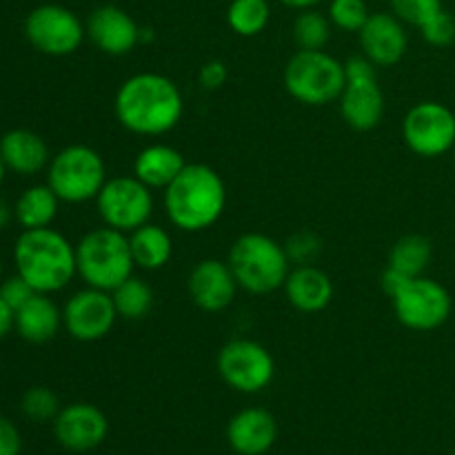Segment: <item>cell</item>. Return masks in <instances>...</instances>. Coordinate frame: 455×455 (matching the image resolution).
Instances as JSON below:
<instances>
[{"label": "cell", "mask_w": 455, "mask_h": 455, "mask_svg": "<svg viewBox=\"0 0 455 455\" xmlns=\"http://www.w3.org/2000/svg\"><path fill=\"white\" fill-rule=\"evenodd\" d=\"M116 120L136 136H164L180 124L185 98L169 76L140 71L124 80L114 98Z\"/></svg>", "instance_id": "1"}, {"label": "cell", "mask_w": 455, "mask_h": 455, "mask_svg": "<svg viewBox=\"0 0 455 455\" xmlns=\"http://www.w3.org/2000/svg\"><path fill=\"white\" fill-rule=\"evenodd\" d=\"M163 194L169 222L187 234L212 229L227 207L225 180L216 169L203 163H187L180 176Z\"/></svg>", "instance_id": "2"}, {"label": "cell", "mask_w": 455, "mask_h": 455, "mask_svg": "<svg viewBox=\"0 0 455 455\" xmlns=\"http://www.w3.org/2000/svg\"><path fill=\"white\" fill-rule=\"evenodd\" d=\"M16 274H20L38 293L62 291L78 275L76 244L52 227L22 229L13 247Z\"/></svg>", "instance_id": "3"}, {"label": "cell", "mask_w": 455, "mask_h": 455, "mask_svg": "<svg viewBox=\"0 0 455 455\" xmlns=\"http://www.w3.org/2000/svg\"><path fill=\"white\" fill-rule=\"evenodd\" d=\"M227 262L234 271L238 287L253 296H265L283 289L291 271V260L284 244L258 231L235 238Z\"/></svg>", "instance_id": "4"}, {"label": "cell", "mask_w": 455, "mask_h": 455, "mask_svg": "<svg viewBox=\"0 0 455 455\" xmlns=\"http://www.w3.org/2000/svg\"><path fill=\"white\" fill-rule=\"evenodd\" d=\"M76 267L87 287L114 291L136 269L129 234L107 225L87 231L76 244Z\"/></svg>", "instance_id": "5"}, {"label": "cell", "mask_w": 455, "mask_h": 455, "mask_svg": "<svg viewBox=\"0 0 455 455\" xmlns=\"http://www.w3.org/2000/svg\"><path fill=\"white\" fill-rule=\"evenodd\" d=\"M283 83L293 100L307 107H327L345 89V62L324 49H298L284 67Z\"/></svg>", "instance_id": "6"}, {"label": "cell", "mask_w": 455, "mask_h": 455, "mask_svg": "<svg viewBox=\"0 0 455 455\" xmlns=\"http://www.w3.org/2000/svg\"><path fill=\"white\" fill-rule=\"evenodd\" d=\"M107 182L105 158L93 147L69 145L52 156L47 167V185L62 203L80 204L96 200Z\"/></svg>", "instance_id": "7"}, {"label": "cell", "mask_w": 455, "mask_h": 455, "mask_svg": "<svg viewBox=\"0 0 455 455\" xmlns=\"http://www.w3.org/2000/svg\"><path fill=\"white\" fill-rule=\"evenodd\" d=\"M218 373L238 394H260L274 382L275 360L265 345L249 338H234L218 351Z\"/></svg>", "instance_id": "8"}, {"label": "cell", "mask_w": 455, "mask_h": 455, "mask_svg": "<svg viewBox=\"0 0 455 455\" xmlns=\"http://www.w3.org/2000/svg\"><path fill=\"white\" fill-rule=\"evenodd\" d=\"M98 216L107 227L123 234H132L147 225L154 213V189L138 180L136 176L107 178L105 187L96 196Z\"/></svg>", "instance_id": "9"}, {"label": "cell", "mask_w": 455, "mask_h": 455, "mask_svg": "<svg viewBox=\"0 0 455 455\" xmlns=\"http://www.w3.org/2000/svg\"><path fill=\"white\" fill-rule=\"evenodd\" d=\"M25 38L44 56H71L87 38V25L62 4H40L25 18Z\"/></svg>", "instance_id": "10"}, {"label": "cell", "mask_w": 455, "mask_h": 455, "mask_svg": "<svg viewBox=\"0 0 455 455\" xmlns=\"http://www.w3.org/2000/svg\"><path fill=\"white\" fill-rule=\"evenodd\" d=\"M391 302L398 323L411 331L440 329L449 320L453 307L447 287L427 275L407 280L403 289L391 296Z\"/></svg>", "instance_id": "11"}, {"label": "cell", "mask_w": 455, "mask_h": 455, "mask_svg": "<svg viewBox=\"0 0 455 455\" xmlns=\"http://www.w3.org/2000/svg\"><path fill=\"white\" fill-rule=\"evenodd\" d=\"M403 138L404 145L422 158L449 154L455 147V114L443 102H418L404 116Z\"/></svg>", "instance_id": "12"}, {"label": "cell", "mask_w": 455, "mask_h": 455, "mask_svg": "<svg viewBox=\"0 0 455 455\" xmlns=\"http://www.w3.org/2000/svg\"><path fill=\"white\" fill-rule=\"evenodd\" d=\"M118 320L111 291L84 287L62 307V327L74 340L98 342L111 333Z\"/></svg>", "instance_id": "13"}, {"label": "cell", "mask_w": 455, "mask_h": 455, "mask_svg": "<svg viewBox=\"0 0 455 455\" xmlns=\"http://www.w3.org/2000/svg\"><path fill=\"white\" fill-rule=\"evenodd\" d=\"M53 435L58 444L71 453H89L100 447L109 435V420L89 403L67 404L53 420Z\"/></svg>", "instance_id": "14"}, {"label": "cell", "mask_w": 455, "mask_h": 455, "mask_svg": "<svg viewBox=\"0 0 455 455\" xmlns=\"http://www.w3.org/2000/svg\"><path fill=\"white\" fill-rule=\"evenodd\" d=\"M238 289L229 262L218 260V258L200 260L187 278L191 302L207 314H220L227 307H231Z\"/></svg>", "instance_id": "15"}, {"label": "cell", "mask_w": 455, "mask_h": 455, "mask_svg": "<svg viewBox=\"0 0 455 455\" xmlns=\"http://www.w3.org/2000/svg\"><path fill=\"white\" fill-rule=\"evenodd\" d=\"M87 38L107 56H124L140 43L142 27L116 4H100L87 18Z\"/></svg>", "instance_id": "16"}, {"label": "cell", "mask_w": 455, "mask_h": 455, "mask_svg": "<svg viewBox=\"0 0 455 455\" xmlns=\"http://www.w3.org/2000/svg\"><path fill=\"white\" fill-rule=\"evenodd\" d=\"M363 56L376 67L398 65L409 49V36L404 22L389 12H378L369 16L363 29L358 31Z\"/></svg>", "instance_id": "17"}, {"label": "cell", "mask_w": 455, "mask_h": 455, "mask_svg": "<svg viewBox=\"0 0 455 455\" xmlns=\"http://www.w3.org/2000/svg\"><path fill=\"white\" fill-rule=\"evenodd\" d=\"M278 440V422L267 409H240L227 425V443L238 455H265Z\"/></svg>", "instance_id": "18"}, {"label": "cell", "mask_w": 455, "mask_h": 455, "mask_svg": "<svg viewBox=\"0 0 455 455\" xmlns=\"http://www.w3.org/2000/svg\"><path fill=\"white\" fill-rule=\"evenodd\" d=\"M338 102L342 120L355 132H371L385 118V93L378 78L347 80Z\"/></svg>", "instance_id": "19"}, {"label": "cell", "mask_w": 455, "mask_h": 455, "mask_svg": "<svg viewBox=\"0 0 455 455\" xmlns=\"http://www.w3.org/2000/svg\"><path fill=\"white\" fill-rule=\"evenodd\" d=\"M284 296L300 314H320L333 300V283L327 271L315 265H298L284 280Z\"/></svg>", "instance_id": "20"}, {"label": "cell", "mask_w": 455, "mask_h": 455, "mask_svg": "<svg viewBox=\"0 0 455 455\" xmlns=\"http://www.w3.org/2000/svg\"><path fill=\"white\" fill-rule=\"evenodd\" d=\"M0 154L9 172L34 176L52 163V154L40 133L31 129H12L0 138Z\"/></svg>", "instance_id": "21"}, {"label": "cell", "mask_w": 455, "mask_h": 455, "mask_svg": "<svg viewBox=\"0 0 455 455\" xmlns=\"http://www.w3.org/2000/svg\"><path fill=\"white\" fill-rule=\"evenodd\" d=\"M187 167V160L176 147L164 145V142H154L140 149L133 158V176L145 182L149 189H167L182 169Z\"/></svg>", "instance_id": "22"}, {"label": "cell", "mask_w": 455, "mask_h": 455, "mask_svg": "<svg viewBox=\"0 0 455 455\" xmlns=\"http://www.w3.org/2000/svg\"><path fill=\"white\" fill-rule=\"evenodd\" d=\"M62 327V309L47 293H36L16 311V331L31 345L53 340Z\"/></svg>", "instance_id": "23"}, {"label": "cell", "mask_w": 455, "mask_h": 455, "mask_svg": "<svg viewBox=\"0 0 455 455\" xmlns=\"http://www.w3.org/2000/svg\"><path fill=\"white\" fill-rule=\"evenodd\" d=\"M129 244H132L133 262L145 271H158L169 265L173 256V240L167 229L160 225L147 222L129 234Z\"/></svg>", "instance_id": "24"}, {"label": "cell", "mask_w": 455, "mask_h": 455, "mask_svg": "<svg viewBox=\"0 0 455 455\" xmlns=\"http://www.w3.org/2000/svg\"><path fill=\"white\" fill-rule=\"evenodd\" d=\"M60 203L62 200L47 182L27 187L13 204V216L22 229H43V227H52V222L56 220Z\"/></svg>", "instance_id": "25"}, {"label": "cell", "mask_w": 455, "mask_h": 455, "mask_svg": "<svg viewBox=\"0 0 455 455\" xmlns=\"http://www.w3.org/2000/svg\"><path fill=\"white\" fill-rule=\"evenodd\" d=\"M431 256H434V249H431L429 238L420 234H409L394 244L387 267L407 278H418V275H425Z\"/></svg>", "instance_id": "26"}, {"label": "cell", "mask_w": 455, "mask_h": 455, "mask_svg": "<svg viewBox=\"0 0 455 455\" xmlns=\"http://www.w3.org/2000/svg\"><path fill=\"white\" fill-rule=\"evenodd\" d=\"M111 298H114L118 318L132 320V323L147 318L151 314V309H154L156 302V293L151 289V284L138 278V275H132L123 284H118L111 291Z\"/></svg>", "instance_id": "27"}, {"label": "cell", "mask_w": 455, "mask_h": 455, "mask_svg": "<svg viewBox=\"0 0 455 455\" xmlns=\"http://www.w3.org/2000/svg\"><path fill=\"white\" fill-rule=\"evenodd\" d=\"M271 20L269 0H231L227 7V25L243 38H253L267 29Z\"/></svg>", "instance_id": "28"}, {"label": "cell", "mask_w": 455, "mask_h": 455, "mask_svg": "<svg viewBox=\"0 0 455 455\" xmlns=\"http://www.w3.org/2000/svg\"><path fill=\"white\" fill-rule=\"evenodd\" d=\"M291 31L298 49H324L331 40L333 25L327 13H320L314 7L298 12Z\"/></svg>", "instance_id": "29"}, {"label": "cell", "mask_w": 455, "mask_h": 455, "mask_svg": "<svg viewBox=\"0 0 455 455\" xmlns=\"http://www.w3.org/2000/svg\"><path fill=\"white\" fill-rule=\"evenodd\" d=\"M327 16L336 29L347 31V34H358L364 22L369 20L371 12H369L364 0H331Z\"/></svg>", "instance_id": "30"}, {"label": "cell", "mask_w": 455, "mask_h": 455, "mask_svg": "<svg viewBox=\"0 0 455 455\" xmlns=\"http://www.w3.org/2000/svg\"><path fill=\"white\" fill-rule=\"evenodd\" d=\"M22 413L34 422H49L56 420L58 411H60V400L47 387H31L25 391L20 403Z\"/></svg>", "instance_id": "31"}, {"label": "cell", "mask_w": 455, "mask_h": 455, "mask_svg": "<svg viewBox=\"0 0 455 455\" xmlns=\"http://www.w3.org/2000/svg\"><path fill=\"white\" fill-rule=\"evenodd\" d=\"M389 4L394 16L418 29L444 9L443 0H389Z\"/></svg>", "instance_id": "32"}, {"label": "cell", "mask_w": 455, "mask_h": 455, "mask_svg": "<svg viewBox=\"0 0 455 455\" xmlns=\"http://www.w3.org/2000/svg\"><path fill=\"white\" fill-rule=\"evenodd\" d=\"M287 249V256L291 262H298V265H311L315 260L320 251H323V240L318 238L311 231H298L284 244Z\"/></svg>", "instance_id": "33"}, {"label": "cell", "mask_w": 455, "mask_h": 455, "mask_svg": "<svg viewBox=\"0 0 455 455\" xmlns=\"http://www.w3.org/2000/svg\"><path fill=\"white\" fill-rule=\"evenodd\" d=\"M420 34L434 47H449L455 40V18L443 9L420 27Z\"/></svg>", "instance_id": "34"}, {"label": "cell", "mask_w": 455, "mask_h": 455, "mask_svg": "<svg viewBox=\"0 0 455 455\" xmlns=\"http://www.w3.org/2000/svg\"><path fill=\"white\" fill-rule=\"evenodd\" d=\"M36 293L38 291H36V289L31 287V284L27 283L20 274L3 278V283H0V298H3V300L7 302L13 311L20 309V307L25 305L29 298L36 296Z\"/></svg>", "instance_id": "35"}, {"label": "cell", "mask_w": 455, "mask_h": 455, "mask_svg": "<svg viewBox=\"0 0 455 455\" xmlns=\"http://www.w3.org/2000/svg\"><path fill=\"white\" fill-rule=\"evenodd\" d=\"M200 84L207 92H216V89L225 87V83L229 80V67L222 60H207L203 67H200L198 74Z\"/></svg>", "instance_id": "36"}, {"label": "cell", "mask_w": 455, "mask_h": 455, "mask_svg": "<svg viewBox=\"0 0 455 455\" xmlns=\"http://www.w3.org/2000/svg\"><path fill=\"white\" fill-rule=\"evenodd\" d=\"M22 435L9 418L0 416V455H20Z\"/></svg>", "instance_id": "37"}, {"label": "cell", "mask_w": 455, "mask_h": 455, "mask_svg": "<svg viewBox=\"0 0 455 455\" xmlns=\"http://www.w3.org/2000/svg\"><path fill=\"white\" fill-rule=\"evenodd\" d=\"M12 329H16V311L0 298V340L9 336Z\"/></svg>", "instance_id": "38"}, {"label": "cell", "mask_w": 455, "mask_h": 455, "mask_svg": "<svg viewBox=\"0 0 455 455\" xmlns=\"http://www.w3.org/2000/svg\"><path fill=\"white\" fill-rule=\"evenodd\" d=\"M278 3H283L284 7L289 9H296V12H302V9L318 7V4L324 3V0H278Z\"/></svg>", "instance_id": "39"}, {"label": "cell", "mask_w": 455, "mask_h": 455, "mask_svg": "<svg viewBox=\"0 0 455 455\" xmlns=\"http://www.w3.org/2000/svg\"><path fill=\"white\" fill-rule=\"evenodd\" d=\"M12 218H16L13 216V207H9L4 200H0V229H4V227L9 225V222H12Z\"/></svg>", "instance_id": "40"}, {"label": "cell", "mask_w": 455, "mask_h": 455, "mask_svg": "<svg viewBox=\"0 0 455 455\" xmlns=\"http://www.w3.org/2000/svg\"><path fill=\"white\" fill-rule=\"evenodd\" d=\"M4 176H7V164H4L3 154H0V185H3V182H4Z\"/></svg>", "instance_id": "41"}, {"label": "cell", "mask_w": 455, "mask_h": 455, "mask_svg": "<svg viewBox=\"0 0 455 455\" xmlns=\"http://www.w3.org/2000/svg\"><path fill=\"white\" fill-rule=\"evenodd\" d=\"M0 283H3V260H0Z\"/></svg>", "instance_id": "42"}, {"label": "cell", "mask_w": 455, "mask_h": 455, "mask_svg": "<svg viewBox=\"0 0 455 455\" xmlns=\"http://www.w3.org/2000/svg\"><path fill=\"white\" fill-rule=\"evenodd\" d=\"M453 160H455V147H453Z\"/></svg>", "instance_id": "43"}, {"label": "cell", "mask_w": 455, "mask_h": 455, "mask_svg": "<svg viewBox=\"0 0 455 455\" xmlns=\"http://www.w3.org/2000/svg\"><path fill=\"white\" fill-rule=\"evenodd\" d=\"M453 455H455V449H453Z\"/></svg>", "instance_id": "44"}]
</instances>
